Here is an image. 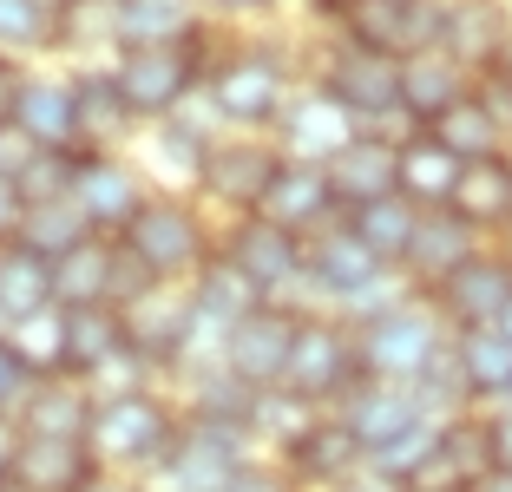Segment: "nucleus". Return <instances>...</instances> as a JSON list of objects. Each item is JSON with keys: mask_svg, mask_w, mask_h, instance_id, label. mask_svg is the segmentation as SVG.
<instances>
[{"mask_svg": "<svg viewBox=\"0 0 512 492\" xmlns=\"http://www.w3.org/2000/svg\"><path fill=\"white\" fill-rule=\"evenodd\" d=\"M296 86H302V46L211 27V60H204L197 99L224 132H270Z\"/></svg>", "mask_w": 512, "mask_h": 492, "instance_id": "f257e3e1", "label": "nucleus"}, {"mask_svg": "<svg viewBox=\"0 0 512 492\" xmlns=\"http://www.w3.org/2000/svg\"><path fill=\"white\" fill-rule=\"evenodd\" d=\"M302 79L329 92L362 132L407 138V125H401V60L368 53V46H355V40H335V33H309V46H302Z\"/></svg>", "mask_w": 512, "mask_h": 492, "instance_id": "f03ea898", "label": "nucleus"}, {"mask_svg": "<svg viewBox=\"0 0 512 492\" xmlns=\"http://www.w3.org/2000/svg\"><path fill=\"white\" fill-rule=\"evenodd\" d=\"M184 433V414L165 388H145V394H112V401L92 407V427H86V447L99 460V473H119V479H145L171 460Z\"/></svg>", "mask_w": 512, "mask_h": 492, "instance_id": "7ed1b4c3", "label": "nucleus"}, {"mask_svg": "<svg viewBox=\"0 0 512 492\" xmlns=\"http://www.w3.org/2000/svg\"><path fill=\"white\" fill-rule=\"evenodd\" d=\"M119 243L151 283H191L217 256V217L191 191H151L145 210L119 230Z\"/></svg>", "mask_w": 512, "mask_h": 492, "instance_id": "20e7f679", "label": "nucleus"}, {"mask_svg": "<svg viewBox=\"0 0 512 492\" xmlns=\"http://www.w3.org/2000/svg\"><path fill=\"white\" fill-rule=\"evenodd\" d=\"M447 342H453V328L440 322V309L407 289L394 309H381L375 322L355 328V368H362V381L421 388V374L447 355Z\"/></svg>", "mask_w": 512, "mask_h": 492, "instance_id": "39448f33", "label": "nucleus"}, {"mask_svg": "<svg viewBox=\"0 0 512 492\" xmlns=\"http://www.w3.org/2000/svg\"><path fill=\"white\" fill-rule=\"evenodd\" d=\"M204 60H211V27L191 46H125L106 60V73L138 125H165L204 92Z\"/></svg>", "mask_w": 512, "mask_h": 492, "instance_id": "423d86ee", "label": "nucleus"}, {"mask_svg": "<svg viewBox=\"0 0 512 492\" xmlns=\"http://www.w3.org/2000/svg\"><path fill=\"white\" fill-rule=\"evenodd\" d=\"M276 171H283V151L270 145V132H217L211 151H204V164H197L191 197L211 210L217 224L256 217V204H263Z\"/></svg>", "mask_w": 512, "mask_h": 492, "instance_id": "0eeeda50", "label": "nucleus"}, {"mask_svg": "<svg viewBox=\"0 0 512 492\" xmlns=\"http://www.w3.org/2000/svg\"><path fill=\"white\" fill-rule=\"evenodd\" d=\"M355 381H362V368H355V328L329 309H302L296 348H289V368H283V394L335 414V401H342Z\"/></svg>", "mask_w": 512, "mask_h": 492, "instance_id": "6e6552de", "label": "nucleus"}, {"mask_svg": "<svg viewBox=\"0 0 512 492\" xmlns=\"http://www.w3.org/2000/svg\"><path fill=\"white\" fill-rule=\"evenodd\" d=\"M217 256H224L230 269H243V276L263 289V302H296V309H309V296H302V237L263 224V217H230V224H217Z\"/></svg>", "mask_w": 512, "mask_h": 492, "instance_id": "1a4fd4ad", "label": "nucleus"}, {"mask_svg": "<svg viewBox=\"0 0 512 492\" xmlns=\"http://www.w3.org/2000/svg\"><path fill=\"white\" fill-rule=\"evenodd\" d=\"M381 276H394V269H381L342 217L322 224L316 237H302V296H309V309H329L335 315L342 302H355L362 289H375Z\"/></svg>", "mask_w": 512, "mask_h": 492, "instance_id": "9d476101", "label": "nucleus"}, {"mask_svg": "<svg viewBox=\"0 0 512 492\" xmlns=\"http://www.w3.org/2000/svg\"><path fill=\"white\" fill-rule=\"evenodd\" d=\"M296 322H302L296 302H263L256 315H243V322L224 335V348H217V368H224L230 381H243L250 394L283 388L289 348H296Z\"/></svg>", "mask_w": 512, "mask_h": 492, "instance_id": "9b49d317", "label": "nucleus"}, {"mask_svg": "<svg viewBox=\"0 0 512 492\" xmlns=\"http://www.w3.org/2000/svg\"><path fill=\"white\" fill-rule=\"evenodd\" d=\"M66 197L79 204V217H86L99 237H119L138 210H145L151 184H145V171H138L132 151H92V158H79L73 191H66Z\"/></svg>", "mask_w": 512, "mask_h": 492, "instance_id": "f8f14e48", "label": "nucleus"}, {"mask_svg": "<svg viewBox=\"0 0 512 492\" xmlns=\"http://www.w3.org/2000/svg\"><path fill=\"white\" fill-rule=\"evenodd\" d=\"M427 302L440 309V322H447L453 335H460V328H499V315H506V302H512V250L506 243H486V250L453 269Z\"/></svg>", "mask_w": 512, "mask_h": 492, "instance_id": "ddd939ff", "label": "nucleus"}, {"mask_svg": "<svg viewBox=\"0 0 512 492\" xmlns=\"http://www.w3.org/2000/svg\"><path fill=\"white\" fill-rule=\"evenodd\" d=\"M250 433L237 427H204V420H184L171 460L151 473V492H217L243 460H250Z\"/></svg>", "mask_w": 512, "mask_h": 492, "instance_id": "4468645a", "label": "nucleus"}, {"mask_svg": "<svg viewBox=\"0 0 512 492\" xmlns=\"http://www.w3.org/2000/svg\"><path fill=\"white\" fill-rule=\"evenodd\" d=\"M14 132L33 151H73L79 158V105H73V66H27L14 92Z\"/></svg>", "mask_w": 512, "mask_h": 492, "instance_id": "2eb2a0df", "label": "nucleus"}, {"mask_svg": "<svg viewBox=\"0 0 512 492\" xmlns=\"http://www.w3.org/2000/svg\"><path fill=\"white\" fill-rule=\"evenodd\" d=\"M355 132H362V125L348 119V112H342V105H335L322 86H309V79H302V86L289 92L283 119L270 125V145L283 151L289 164H329Z\"/></svg>", "mask_w": 512, "mask_h": 492, "instance_id": "dca6fc26", "label": "nucleus"}, {"mask_svg": "<svg viewBox=\"0 0 512 492\" xmlns=\"http://www.w3.org/2000/svg\"><path fill=\"white\" fill-rule=\"evenodd\" d=\"M322 178H329V197L335 210H362V204H381V197L401 191V138L388 132H355L329 164H322Z\"/></svg>", "mask_w": 512, "mask_h": 492, "instance_id": "f3484780", "label": "nucleus"}, {"mask_svg": "<svg viewBox=\"0 0 512 492\" xmlns=\"http://www.w3.org/2000/svg\"><path fill=\"white\" fill-rule=\"evenodd\" d=\"M335 420L348 427V440L362 447V460L375 447H388V440H401L407 427H421V420H434L427 414V401H421V388H388V381H355V388L335 401Z\"/></svg>", "mask_w": 512, "mask_h": 492, "instance_id": "a211bd4d", "label": "nucleus"}, {"mask_svg": "<svg viewBox=\"0 0 512 492\" xmlns=\"http://www.w3.org/2000/svg\"><path fill=\"white\" fill-rule=\"evenodd\" d=\"M480 250H486V237H480V230H467L453 210H421V230H414V243H407L401 283L414 289V296H434L453 269L473 263Z\"/></svg>", "mask_w": 512, "mask_h": 492, "instance_id": "6ab92c4d", "label": "nucleus"}, {"mask_svg": "<svg viewBox=\"0 0 512 492\" xmlns=\"http://www.w3.org/2000/svg\"><path fill=\"white\" fill-rule=\"evenodd\" d=\"M473 86H480V79L453 60V53H440V46L407 53L401 60V125L407 132H427V125H434L447 105H460Z\"/></svg>", "mask_w": 512, "mask_h": 492, "instance_id": "aec40b11", "label": "nucleus"}, {"mask_svg": "<svg viewBox=\"0 0 512 492\" xmlns=\"http://www.w3.org/2000/svg\"><path fill=\"white\" fill-rule=\"evenodd\" d=\"M427 138H434L447 158H460V164H486V158H506L512 119L499 112V99H493L486 86H473L460 105H447V112L427 125Z\"/></svg>", "mask_w": 512, "mask_h": 492, "instance_id": "412c9836", "label": "nucleus"}, {"mask_svg": "<svg viewBox=\"0 0 512 492\" xmlns=\"http://www.w3.org/2000/svg\"><path fill=\"white\" fill-rule=\"evenodd\" d=\"M73 105H79V158L92 151H132L145 125L132 119V105L119 99L106 66H73Z\"/></svg>", "mask_w": 512, "mask_h": 492, "instance_id": "4be33fe9", "label": "nucleus"}, {"mask_svg": "<svg viewBox=\"0 0 512 492\" xmlns=\"http://www.w3.org/2000/svg\"><path fill=\"white\" fill-rule=\"evenodd\" d=\"M256 217L276 230H289V237H316L322 224H335L342 210H335L329 197V178H322V164H289L270 178V191H263V204H256Z\"/></svg>", "mask_w": 512, "mask_h": 492, "instance_id": "5701e85b", "label": "nucleus"}, {"mask_svg": "<svg viewBox=\"0 0 512 492\" xmlns=\"http://www.w3.org/2000/svg\"><path fill=\"white\" fill-rule=\"evenodd\" d=\"M512 33V0H440V53L467 66L473 79L493 66L499 40Z\"/></svg>", "mask_w": 512, "mask_h": 492, "instance_id": "b1692460", "label": "nucleus"}, {"mask_svg": "<svg viewBox=\"0 0 512 492\" xmlns=\"http://www.w3.org/2000/svg\"><path fill=\"white\" fill-rule=\"evenodd\" d=\"M53 309H119V237H86L53 263Z\"/></svg>", "mask_w": 512, "mask_h": 492, "instance_id": "393cba45", "label": "nucleus"}, {"mask_svg": "<svg viewBox=\"0 0 512 492\" xmlns=\"http://www.w3.org/2000/svg\"><path fill=\"white\" fill-rule=\"evenodd\" d=\"M92 407H99V401H92L86 381H73V374H46V381L27 388L14 427L27 433V440H86Z\"/></svg>", "mask_w": 512, "mask_h": 492, "instance_id": "a878e982", "label": "nucleus"}, {"mask_svg": "<svg viewBox=\"0 0 512 492\" xmlns=\"http://www.w3.org/2000/svg\"><path fill=\"white\" fill-rule=\"evenodd\" d=\"M204 27H211L204 0H125L112 14V53H125V46H191L204 40Z\"/></svg>", "mask_w": 512, "mask_h": 492, "instance_id": "bb28decb", "label": "nucleus"}, {"mask_svg": "<svg viewBox=\"0 0 512 492\" xmlns=\"http://www.w3.org/2000/svg\"><path fill=\"white\" fill-rule=\"evenodd\" d=\"M447 210L467 230H480L486 243H506L512 237V171H506V158L460 164V184H453Z\"/></svg>", "mask_w": 512, "mask_h": 492, "instance_id": "cd10ccee", "label": "nucleus"}, {"mask_svg": "<svg viewBox=\"0 0 512 492\" xmlns=\"http://www.w3.org/2000/svg\"><path fill=\"white\" fill-rule=\"evenodd\" d=\"M276 460L289 466V479H296L302 492H329V486H342V479L362 466V447L348 440V427H342L335 414H322L316 427L302 433L289 453H276Z\"/></svg>", "mask_w": 512, "mask_h": 492, "instance_id": "c85d7f7f", "label": "nucleus"}, {"mask_svg": "<svg viewBox=\"0 0 512 492\" xmlns=\"http://www.w3.org/2000/svg\"><path fill=\"white\" fill-rule=\"evenodd\" d=\"M453 368H460V388L473 407H499L512 394V342L499 328H460L447 342Z\"/></svg>", "mask_w": 512, "mask_h": 492, "instance_id": "c756f323", "label": "nucleus"}, {"mask_svg": "<svg viewBox=\"0 0 512 492\" xmlns=\"http://www.w3.org/2000/svg\"><path fill=\"white\" fill-rule=\"evenodd\" d=\"M92 473H99V460H92L86 440H27L20 433V453H14L20 492H79Z\"/></svg>", "mask_w": 512, "mask_h": 492, "instance_id": "7c9ffc66", "label": "nucleus"}, {"mask_svg": "<svg viewBox=\"0 0 512 492\" xmlns=\"http://www.w3.org/2000/svg\"><path fill=\"white\" fill-rule=\"evenodd\" d=\"M191 309H197V322L211 328V335H230V328L243 322V315H256L263 309V289L250 283V276H243V269H230L224 256H211V263L197 269L191 283Z\"/></svg>", "mask_w": 512, "mask_h": 492, "instance_id": "2f4dec72", "label": "nucleus"}, {"mask_svg": "<svg viewBox=\"0 0 512 492\" xmlns=\"http://www.w3.org/2000/svg\"><path fill=\"white\" fill-rule=\"evenodd\" d=\"M342 224L355 230V237H362V250L375 256L381 269H394V276H401V263H407V243H414V230H421V210H414L401 191H394V197H381V204L348 210Z\"/></svg>", "mask_w": 512, "mask_h": 492, "instance_id": "473e14b6", "label": "nucleus"}, {"mask_svg": "<svg viewBox=\"0 0 512 492\" xmlns=\"http://www.w3.org/2000/svg\"><path fill=\"white\" fill-rule=\"evenodd\" d=\"M86 237H99V230L79 217V204L73 197H46V204H20V230H14V243L27 256H40V263H60L73 243H86Z\"/></svg>", "mask_w": 512, "mask_h": 492, "instance_id": "72a5a7b5", "label": "nucleus"}, {"mask_svg": "<svg viewBox=\"0 0 512 492\" xmlns=\"http://www.w3.org/2000/svg\"><path fill=\"white\" fill-rule=\"evenodd\" d=\"M453 184H460V158L434 145L427 132H407L401 138V197L414 210H447Z\"/></svg>", "mask_w": 512, "mask_h": 492, "instance_id": "f704fd0d", "label": "nucleus"}, {"mask_svg": "<svg viewBox=\"0 0 512 492\" xmlns=\"http://www.w3.org/2000/svg\"><path fill=\"white\" fill-rule=\"evenodd\" d=\"M112 355H125L119 309H66V374H73V381H92Z\"/></svg>", "mask_w": 512, "mask_h": 492, "instance_id": "c9c22d12", "label": "nucleus"}, {"mask_svg": "<svg viewBox=\"0 0 512 492\" xmlns=\"http://www.w3.org/2000/svg\"><path fill=\"white\" fill-rule=\"evenodd\" d=\"M40 309H53V263L27 256L20 243H7L0 250V328L27 322Z\"/></svg>", "mask_w": 512, "mask_h": 492, "instance_id": "e433bc0d", "label": "nucleus"}, {"mask_svg": "<svg viewBox=\"0 0 512 492\" xmlns=\"http://www.w3.org/2000/svg\"><path fill=\"white\" fill-rule=\"evenodd\" d=\"M60 53V20H46L33 0H0V60L46 66Z\"/></svg>", "mask_w": 512, "mask_h": 492, "instance_id": "4c0bfd02", "label": "nucleus"}, {"mask_svg": "<svg viewBox=\"0 0 512 492\" xmlns=\"http://www.w3.org/2000/svg\"><path fill=\"white\" fill-rule=\"evenodd\" d=\"M0 335H7L14 361L33 374V381H46V374H66V309H40V315H27V322L0 328Z\"/></svg>", "mask_w": 512, "mask_h": 492, "instance_id": "58836bf2", "label": "nucleus"}, {"mask_svg": "<svg viewBox=\"0 0 512 492\" xmlns=\"http://www.w3.org/2000/svg\"><path fill=\"white\" fill-rule=\"evenodd\" d=\"M73 171H79L73 151H33V158L20 164V178H14L20 204H46V197H66V191H73Z\"/></svg>", "mask_w": 512, "mask_h": 492, "instance_id": "ea45409f", "label": "nucleus"}, {"mask_svg": "<svg viewBox=\"0 0 512 492\" xmlns=\"http://www.w3.org/2000/svg\"><path fill=\"white\" fill-rule=\"evenodd\" d=\"M217 492H302V486L289 479V466H283V460H270V453H250V460H243Z\"/></svg>", "mask_w": 512, "mask_h": 492, "instance_id": "a19ab883", "label": "nucleus"}, {"mask_svg": "<svg viewBox=\"0 0 512 492\" xmlns=\"http://www.w3.org/2000/svg\"><path fill=\"white\" fill-rule=\"evenodd\" d=\"M27 388H33V374L14 361V348H7V335H0V414L14 420L20 414V401H27Z\"/></svg>", "mask_w": 512, "mask_h": 492, "instance_id": "79ce46f5", "label": "nucleus"}, {"mask_svg": "<svg viewBox=\"0 0 512 492\" xmlns=\"http://www.w3.org/2000/svg\"><path fill=\"white\" fill-rule=\"evenodd\" d=\"M480 86L493 92V99H499V112H506V119H512V33H506V40H499V53H493V66H486V73H480Z\"/></svg>", "mask_w": 512, "mask_h": 492, "instance_id": "37998d69", "label": "nucleus"}, {"mask_svg": "<svg viewBox=\"0 0 512 492\" xmlns=\"http://www.w3.org/2000/svg\"><path fill=\"white\" fill-rule=\"evenodd\" d=\"M283 0H204V14H211V27H224V20H256V14H276Z\"/></svg>", "mask_w": 512, "mask_h": 492, "instance_id": "c03bdc74", "label": "nucleus"}, {"mask_svg": "<svg viewBox=\"0 0 512 492\" xmlns=\"http://www.w3.org/2000/svg\"><path fill=\"white\" fill-rule=\"evenodd\" d=\"M480 414H486V433H493V460H499V466H512V401L480 407Z\"/></svg>", "mask_w": 512, "mask_h": 492, "instance_id": "a18cd8bd", "label": "nucleus"}, {"mask_svg": "<svg viewBox=\"0 0 512 492\" xmlns=\"http://www.w3.org/2000/svg\"><path fill=\"white\" fill-rule=\"evenodd\" d=\"M27 158H33V145L14 132V125H0V178L14 184V178H20V164H27Z\"/></svg>", "mask_w": 512, "mask_h": 492, "instance_id": "49530a36", "label": "nucleus"}, {"mask_svg": "<svg viewBox=\"0 0 512 492\" xmlns=\"http://www.w3.org/2000/svg\"><path fill=\"white\" fill-rule=\"evenodd\" d=\"M14 230H20V191L7 178H0V250L14 243Z\"/></svg>", "mask_w": 512, "mask_h": 492, "instance_id": "de8ad7c7", "label": "nucleus"}, {"mask_svg": "<svg viewBox=\"0 0 512 492\" xmlns=\"http://www.w3.org/2000/svg\"><path fill=\"white\" fill-rule=\"evenodd\" d=\"M20 73H27V66L0 60V125H14V92H20Z\"/></svg>", "mask_w": 512, "mask_h": 492, "instance_id": "09e8293b", "label": "nucleus"}, {"mask_svg": "<svg viewBox=\"0 0 512 492\" xmlns=\"http://www.w3.org/2000/svg\"><path fill=\"white\" fill-rule=\"evenodd\" d=\"M14 453H20V427L7 414H0V486L14 479Z\"/></svg>", "mask_w": 512, "mask_h": 492, "instance_id": "8fccbe9b", "label": "nucleus"}, {"mask_svg": "<svg viewBox=\"0 0 512 492\" xmlns=\"http://www.w3.org/2000/svg\"><path fill=\"white\" fill-rule=\"evenodd\" d=\"M329 492H401V486H388L381 473H368V466H355V473L342 479V486H329Z\"/></svg>", "mask_w": 512, "mask_h": 492, "instance_id": "3c124183", "label": "nucleus"}, {"mask_svg": "<svg viewBox=\"0 0 512 492\" xmlns=\"http://www.w3.org/2000/svg\"><path fill=\"white\" fill-rule=\"evenodd\" d=\"M79 492H151V486H145V479H119V473H92Z\"/></svg>", "mask_w": 512, "mask_h": 492, "instance_id": "603ef678", "label": "nucleus"}, {"mask_svg": "<svg viewBox=\"0 0 512 492\" xmlns=\"http://www.w3.org/2000/svg\"><path fill=\"white\" fill-rule=\"evenodd\" d=\"M467 492H512V466H493V473H480Z\"/></svg>", "mask_w": 512, "mask_h": 492, "instance_id": "864d4df0", "label": "nucleus"}, {"mask_svg": "<svg viewBox=\"0 0 512 492\" xmlns=\"http://www.w3.org/2000/svg\"><path fill=\"white\" fill-rule=\"evenodd\" d=\"M33 7H40L46 20H66V14H73V7H79V0H33Z\"/></svg>", "mask_w": 512, "mask_h": 492, "instance_id": "5fc2aeb1", "label": "nucleus"}, {"mask_svg": "<svg viewBox=\"0 0 512 492\" xmlns=\"http://www.w3.org/2000/svg\"><path fill=\"white\" fill-rule=\"evenodd\" d=\"M86 7H99V14H119L125 0H86Z\"/></svg>", "mask_w": 512, "mask_h": 492, "instance_id": "6e6d98bb", "label": "nucleus"}, {"mask_svg": "<svg viewBox=\"0 0 512 492\" xmlns=\"http://www.w3.org/2000/svg\"><path fill=\"white\" fill-rule=\"evenodd\" d=\"M499 335H506V342H512V302H506V315H499Z\"/></svg>", "mask_w": 512, "mask_h": 492, "instance_id": "4d7b16f0", "label": "nucleus"}, {"mask_svg": "<svg viewBox=\"0 0 512 492\" xmlns=\"http://www.w3.org/2000/svg\"><path fill=\"white\" fill-rule=\"evenodd\" d=\"M407 492H453V486H407Z\"/></svg>", "mask_w": 512, "mask_h": 492, "instance_id": "13d9d810", "label": "nucleus"}, {"mask_svg": "<svg viewBox=\"0 0 512 492\" xmlns=\"http://www.w3.org/2000/svg\"><path fill=\"white\" fill-rule=\"evenodd\" d=\"M394 7H427V0H394Z\"/></svg>", "mask_w": 512, "mask_h": 492, "instance_id": "bf43d9fd", "label": "nucleus"}, {"mask_svg": "<svg viewBox=\"0 0 512 492\" xmlns=\"http://www.w3.org/2000/svg\"><path fill=\"white\" fill-rule=\"evenodd\" d=\"M506 171H512V145H506Z\"/></svg>", "mask_w": 512, "mask_h": 492, "instance_id": "052dcab7", "label": "nucleus"}, {"mask_svg": "<svg viewBox=\"0 0 512 492\" xmlns=\"http://www.w3.org/2000/svg\"><path fill=\"white\" fill-rule=\"evenodd\" d=\"M506 401H512V394H506Z\"/></svg>", "mask_w": 512, "mask_h": 492, "instance_id": "680f3d73", "label": "nucleus"}]
</instances>
